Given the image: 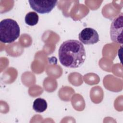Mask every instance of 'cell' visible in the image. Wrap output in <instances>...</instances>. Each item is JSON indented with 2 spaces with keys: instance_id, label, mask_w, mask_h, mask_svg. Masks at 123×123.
I'll list each match as a JSON object with an SVG mask.
<instances>
[{
  "instance_id": "6da1fadb",
  "label": "cell",
  "mask_w": 123,
  "mask_h": 123,
  "mask_svg": "<svg viewBox=\"0 0 123 123\" xmlns=\"http://www.w3.org/2000/svg\"><path fill=\"white\" fill-rule=\"evenodd\" d=\"M60 63L70 68H77L84 63L86 59V50L83 44L74 39L64 41L58 51Z\"/></svg>"
},
{
  "instance_id": "7a4b0ae2",
  "label": "cell",
  "mask_w": 123,
  "mask_h": 123,
  "mask_svg": "<svg viewBox=\"0 0 123 123\" xmlns=\"http://www.w3.org/2000/svg\"><path fill=\"white\" fill-rule=\"evenodd\" d=\"M19 25L15 20L4 19L0 22V41L3 43H11L20 36Z\"/></svg>"
},
{
  "instance_id": "3957f363",
  "label": "cell",
  "mask_w": 123,
  "mask_h": 123,
  "mask_svg": "<svg viewBox=\"0 0 123 123\" xmlns=\"http://www.w3.org/2000/svg\"><path fill=\"white\" fill-rule=\"evenodd\" d=\"M123 29V14L121 13L112 21L110 27V37L111 40L116 43L122 44Z\"/></svg>"
},
{
  "instance_id": "277c9868",
  "label": "cell",
  "mask_w": 123,
  "mask_h": 123,
  "mask_svg": "<svg viewBox=\"0 0 123 123\" xmlns=\"http://www.w3.org/2000/svg\"><path fill=\"white\" fill-rule=\"evenodd\" d=\"M28 2L31 8L35 12L40 14H45L50 12L56 6L58 1L30 0Z\"/></svg>"
},
{
  "instance_id": "5b68a950",
  "label": "cell",
  "mask_w": 123,
  "mask_h": 123,
  "mask_svg": "<svg viewBox=\"0 0 123 123\" xmlns=\"http://www.w3.org/2000/svg\"><path fill=\"white\" fill-rule=\"evenodd\" d=\"M78 38L80 42L85 45H93L99 40L97 31L90 27L83 29L79 34Z\"/></svg>"
},
{
  "instance_id": "8992f818",
  "label": "cell",
  "mask_w": 123,
  "mask_h": 123,
  "mask_svg": "<svg viewBox=\"0 0 123 123\" xmlns=\"http://www.w3.org/2000/svg\"><path fill=\"white\" fill-rule=\"evenodd\" d=\"M48 104L46 100L42 98H37L33 102V109L37 112H43L47 109Z\"/></svg>"
},
{
  "instance_id": "52a82bcc",
  "label": "cell",
  "mask_w": 123,
  "mask_h": 123,
  "mask_svg": "<svg viewBox=\"0 0 123 123\" xmlns=\"http://www.w3.org/2000/svg\"><path fill=\"white\" fill-rule=\"evenodd\" d=\"M39 17L37 12H28L25 18V23L30 26L36 25L38 22Z\"/></svg>"
}]
</instances>
